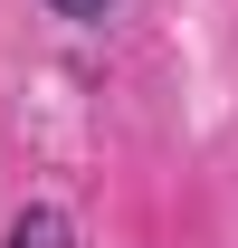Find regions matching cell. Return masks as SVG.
I'll use <instances>...</instances> for the list:
<instances>
[{"label":"cell","mask_w":238,"mask_h":248,"mask_svg":"<svg viewBox=\"0 0 238 248\" xmlns=\"http://www.w3.org/2000/svg\"><path fill=\"white\" fill-rule=\"evenodd\" d=\"M0 248H67V219L38 201V210H19V219H10V239H0Z\"/></svg>","instance_id":"obj_1"},{"label":"cell","mask_w":238,"mask_h":248,"mask_svg":"<svg viewBox=\"0 0 238 248\" xmlns=\"http://www.w3.org/2000/svg\"><path fill=\"white\" fill-rule=\"evenodd\" d=\"M48 10H58V19H105L115 0H48Z\"/></svg>","instance_id":"obj_2"}]
</instances>
